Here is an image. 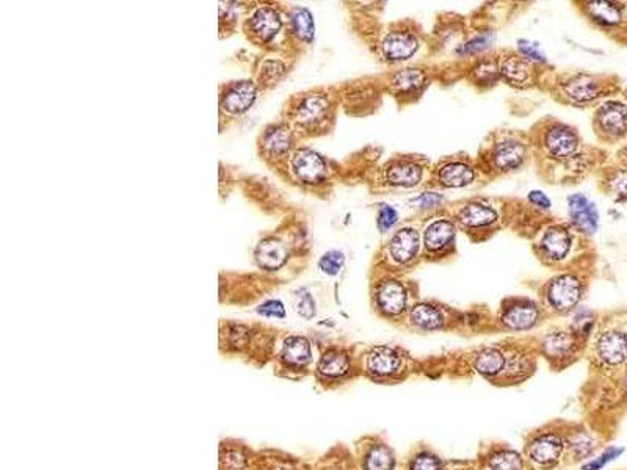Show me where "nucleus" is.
<instances>
[{
	"mask_svg": "<svg viewBox=\"0 0 627 470\" xmlns=\"http://www.w3.org/2000/svg\"><path fill=\"white\" fill-rule=\"evenodd\" d=\"M492 41H494L492 33H483L480 36H475V38L467 41L466 44H463L460 49H458V53H460V55H470V53H477L480 51L486 49V47H490Z\"/></svg>",
	"mask_w": 627,
	"mask_h": 470,
	"instance_id": "e433bc0d",
	"label": "nucleus"
},
{
	"mask_svg": "<svg viewBox=\"0 0 627 470\" xmlns=\"http://www.w3.org/2000/svg\"><path fill=\"white\" fill-rule=\"evenodd\" d=\"M293 171L303 182L317 184L327 176V164L317 153L304 149L295 154Z\"/></svg>",
	"mask_w": 627,
	"mask_h": 470,
	"instance_id": "20e7f679",
	"label": "nucleus"
},
{
	"mask_svg": "<svg viewBox=\"0 0 627 470\" xmlns=\"http://www.w3.org/2000/svg\"><path fill=\"white\" fill-rule=\"evenodd\" d=\"M598 351L607 364H623L627 359V336L621 331H607L599 337Z\"/></svg>",
	"mask_w": 627,
	"mask_h": 470,
	"instance_id": "423d86ee",
	"label": "nucleus"
},
{
	"mask_svg": "<svg viewBox=\"0 0 627 470\" xmlns=\"http://www.w3.org/2000/svg\"><path fill=\"white\" fill-rule=\"evenodd\" d=\"M367 365H369V370L375 373V375H390V373L397 372V369L400 367V358L394 349L388 347H378L372 349L369 358H367Z\"/></svg>",
	"mask_w": 627,
	"mask_h": 470,
	"instance_id": "dca6fc26",
	"label": "nucleus"
},
{
	"mask_svg": "<svg viewBox=\"0 0 627 470\" xmlns=\"http://www.w3.org/2000/svg\"><path fill=\"white\" fill-rule=\"evenodd\" d=\"M610 185L613 193L619 198V200H627V171L615 174Z\"/></svg>",
	"mask_w": 627,
	"mask_h": 470,
	"instance_id": "49530a36",
	"label": "nucleus"
},
{
	"mask_svg": "<svg viewBox=\"0 0 627 470\" xmlns=\"http://www.w3.org/2000/svg\"><path fill=\"white\" fill-rule=\"evenodd\" d=\"M297 311H298L300 315L304 317V318H312L314 317V313H316V303H314V299H312V297H311L309 293L301 295V297L298 298Z\"/></svg>",
	"mask_w": 627,
	"mask_h": 470,
	"instance_id": "a18cd8bd",
	"label": "nucleus"
},
{
	"mask_svg": "<svg viewBox=\"0 0 627 470\" xmlns=\"http://www.w3.org/2000/svg\"><path fill=\"white\" fill-rule=\"evenodd\" d=\"M577 135L574 130H571L565 125H556L549 130L546 137V146L549 153L556 157H568L577 149Z\"/></svg>",
	"mask_w": 627,
	"mask_h": 470,
	"instance_id": "9d476101",
	"label": "nucleus"
},
{
	"mask_svg": "<svg viewBox=\"0 0 627 470\" xmlns=\"http://www.w3.org/2000/svg\"><path fill=\"white\" fill-rule=\"evenodd\" d=\"M419 49V41L413 33L403 32H390L383 41V55L390 60V62H402L413 57Z\"/></svg>",
	"mask_w": 627,
	"mask_h": 470,
	"instance_id": "39448f33",
	"label": "nucleus"
},
{
	"mask_svg": "<svg viewBox=\"0 0 627 470\" xmlns=\"http://www.w3.org/2000/svg\"><path fill=\"white\" fill-rule=\"evenodd\" d=\"M499 68H496L494 63H481L477 69H475V77H477L479 82L483 83H492L496 78L499 77Z\"/></svg>",
	"mask_w": 627,
	"mask_h": 470,
	"instance_id": "58836bf2",
	"label": "nucleus"
},
{
	"mask_svg": "<svg viewBox=\"0 0 627 470\" xmlns=\"http://www.w3.org/2000/svg\"><path fill=\"white\" fill-rule=\"evenodd\" d=\"M499 72L511 85H526L530 82V66L516 55L505 57L499 66Z\"/></svg>",
	"mask_w": 627,
	"mask_h": 470,
	"instance_id": "aec40b11",
	"label": "nucleus"
},
{
	"mask_svg": "<svg viewBox=\"0 0 627 470\" xmlns=\"http://www.w3.org/2000/svg\"><path fill=\"white\" fill-rule=\"evenodd\" d=\"M460 220L470 227H483L497 220L496 210L485 204L472 202L464 206L460 212Z\"/></svg>",
	"mask_w": 627,
	"mask_h": 470,
	"instance_id": "5701e85b",
	"label": "nucleus"
},
{
	"mask_svg": "<svg viewBox=\"0 0 627 470\" xmlns=\"http://www.w3.org/2000/svg\"><path fill=\"white\" fill-rule=\"evenodd\" d=\"M406 290L400 282L386 281L379 286L378 290V304L381 311L389 315H399L406 307Z\"/></svg>",
	"mask_w": 627,
	"mask_h": 470,
	"instance_id": "6e6552de",
	"label": "nucleus"
},
{
	"mask_svg": "<svg viewBox=\"0 0 627 470\" xmlns=\"http://www.w3.org/2000/svg\"><path fill=\"white\" fill-rule=\"evenodd\" d=\"M596 123L607 137H624L627 134V107L617 101L607 102L596 114Z\"/></svg>",
	"mask_w": 627,
	"mask_h": 470,
	"instance_id": "f03ea898",
	"label": "nucleus"
},
{
	"mask_svg": "<svg viewBox=\"0 0 627 470\" xmlns=\"http://www.w3.org/2000/svg\"><path fill=\"white\" fill-rule=\"evenodd\" d=\"M504 367H505L504 354L496 348L481 349L477 354V358H475V369L488 376L497 375V373L504 370Z\"/></svg>",
	"mask_w": 627,
	"mask_h": 470,
	"instance_id": "cd10ccee",
	"label": "nucleus"
},
{
	"mask_svg": "<svg viewBox=\"0 0 627 470\" xmlns=\"http://www.w3.org/2000/svg\"><path fill=\"white\" fill-rule=\"evenodd\" d=\"M569 216L572 225L583 234L592 235L598 231L599 214L594 204L583 195H572L568 198Z\"/></svg>",
	"mask_w": 627,
	"mask_h": 470,
	"instance_id": "7ed1b4c3",
	"label": "nucleus"
},
{
	"mask_svg": "<svg viewBox=\"0 0 627 470\" xmlns=\"http://www.w3.org/2000/svg\"><path fill=\"white\" fill-rule=\"evenodd\" d=\"M563 450V444L557 436H541L530 445V458L541 466L556 462Z\"/></svg>",
	"mask_w": 627,
	"mask_h": 470,
	"instance_id": "4468645a",
	"label": "nucleus"
},
{
	"mask_svg": "<svg viewBox=\"0 0 627 470\" xmlns=\"http://www.w3.org/2000/svg\"><path fill=\"white\" fill-rule=\"evenodd\" d=\"M348 367L350 363L345 354L339 351H328L322 358L320 364H318V370H320V373L325 376L337 378L345 375L348 372Z\"/></svg>",
	"mask_w": 627,
	"mask_h": 470,
	"instance_id": "7c9ffc66",
	"label": "nucleus"
},
{
	"mask_svg": "<svg viewBox=\"0 0 627 470\" xmlns=\"http://www.w3.org/2000/svg\"><path fill=\"white\" fill-rule=\"evenodd\" d=\"M394 469V455L384 445L373 447L366 458V470H392Z\"/></svg>",
	"mask_w": 627,
	"mask_h": 470,
	"instance_id": "473e14b6",
	"label": "nucleus"
},
{
	"mask_svg": "<svg viewBox=\"0 0 627 470\" xmlns=\"http://www.w3.org/2000/svg\"><path fill=\"white\" fill-rule=\"evenodd\" d=\"M526 160V148L517 141H504L494 149V165L502 171L516 170Z\"/></svg>",
	"mask_w": 627,
	"mask_h": 470,
	"instance_id": "9b49d317",
	"label": "nucleus"
},
{
	"mask_svg": "<svg viewBox=\"0 0 627 470\" xmlns=\"http://www.w3.org/2000/svg\"><path fill=\"white\" fill-rule=\"evenodd\" d=\"M588 11L594 21L604 26H617L623 19V10L617 3L612 2H590Z\"/></svg>",
	"mask_w": 627,
	"mask_h": 470,
	"instance_id": "c85d7f7f",
	"label": "nucleus"
},
{
	"mask_svg": "<svg viewBox=\"0 0 627 470\" xmlns=\"http://www.w3.org/2000/svg\"><path fill=\"white\" fill-rule=\"evenodd\" d=\"M621 453V450H617V449H610L608 451H605L604 455L602 456H599V460H596V461H592L590 464H587V466H583V470H599L602 466H604L605 462H608V461H612L615 456H618Z\"/></svg>",
	"mask_w": 627,
	"mask_h": 470,
	"instance_id": "de8ad7c7",
	"label": "nucleus"
},
{
	"mask_svg": "<svg viewBox=\"0 0 627 470\" xmlns=\"http://www.w3.org/2000/svg\"><path fill=\"white\" fill-rule=\"evenodd\" d=\"M328 110V101L323 96H309L298 108V121L304 125H314L322 121Z\"/></svg>",
	"mask_w": 627,
	"mask_h": 470,
	"instance_id": "393cba45",
	"label": "nucleus"
},
{
	"mask_svg": "<svg viewBox=\"0 0 627 470\" xmlns=\"http://www.w3.org/2000/svg\"><path fill=\"white\" fill-rule=\"evenodd\" d=\"M541 248L549 257L560 261V259H563L568 254V251L571 248L569 232L558 226L551 227L541 240Z\"/></svg>",
	"mask_w": 627,
	"mask_h": 470,
	"instance_id": "2eb2a0df",
	"label": "nucleus"
},
{
	"mask_svg": "<svg viewBox=\"0 0 627 470\" xmlns=\"http://www.w3.org/2000/svg\"><path fill=\"white\" fill-rule=\"evenodd\" d=\"M256 259L262 268L278 270L287 261V250L276 238L262 240L256 250Z\"/></svg>",
	"mask_w": 627,
	"mask_h": 470,
	"instance_id": "f8f14e48",
	"label": "nucleus"
},
{
	"mask_svg": "<svg viewBox=\"0 0 627 470\" xmlns=\"http://www.w3.org/2000/svg\"><path fill=\"white\" fill-rule=\"evenodd\" d=\"M519 51H521V53H522L524 57L529 58V60H532V62H538V63H544L546 62L544 53L540 51L538 44L530 43V41L521 40L519 41Z\"/></svg>",
	"mask_w": 627,
	"mask_h": 470,
	"instance_id": "ea45409f",
	"label": "nucleus"
},
{
	"mask_svg": "<svg viewBox=\"0 0 627 470\" xmlns=\"http://www.w3.org/2000/svg\"><path fill=\"white\" fill-rule=\"evenodd\" d=\"M282 71H284V68H282L281 63L268 62L264 64L262 74H268V76H271V80H275V78L280 77V74H282Z\"/></svg>",
	"mask_w": 627,
	"mask_h": 470,
	"instance_id": "8fccbe9b",
	"label": "nucleus"
},
{
	"mask_svg": "<svg viewBox=\"0 0 627 470\" xmlns=\"http://www.w3.org/2000/svg\"><path fill=\"white\" fill-rule=\"evenodd\" d=\"M282 358L292 365H304L311 360V345L304 337H289L282 348Z\"/></svg>",
	"mask_w": 627,
	"mask_h": 470,
	"instance_id": "a878e982",
	"label": "nucleus"
},
{
	"mask_svg": "<svg viewBox=\"0 0 627 470\" xmlns=\"http://www.w3.org/2000/svg\"><path fill=\"white\" fill-rule=\"evenodd\" d=\"M256 99V87L251 82H239L227 89L223 98V107L231 113H243Z\"/></svg>",
	"mask_w": 627,
	"mask_h": 470,
	"instance_id": "1a4fd4ad",
	"label": "nucleus"
},
{
	"mask_svg": "<svg viewBox=\"0 0 627 470\" xmlns=\"http://www.w3.org/2000/svg\"><path fill=\"white\" fill-rule=\"evenodd\" d=\"M257 312L261 313V315L278 317V318H282V317L286 315L284 306H282L281 301H275V299H273V301H267V303L262 304V306L257 309Z\"/></svg>",
	"mask_w": 627,
	"mask_h": 470,
	"instance_id": "37998d69",
	"label": "nucleus"
},
{
	"mask_svg": "<svg viewBox=\"0 0 627 470\" xmlns=\"http://www.w3.org/2000/svg\"><path fill=\"white\" fill-rule=\"evenodd\" d=\"M538 317L540 312L535 307V304L522 303L510 307V309L505 312L504 323L505 327H508L511 329H527L532 328L533 324L538 322Z\"/></svg>",
	"mask_w": 627,
	"mask_h": 470,
	"instance_id": "6ab92c4d",
	"label": "nucleus"
},
{
	"mask_svg": "<svg viewBox=\"0 0 627 470\" xmlns=\"http://www.w3.org/2000/svg\"><path fill=\"white\" fill-rule=\"evenodd\" d=\"M582 297V284L576 276L563 275L549 286L547 298L558 311H569Z\"/></svg>",
	"mask_w": 627,
	"mask_h": 470,
	"instance_id": "f257e3e1",
	"label": "nucleus"
},
{
	"mask_svg": "<svg viewBox=\"0 0 627 470\" xmlns=\"http://www.w3.org/2000/svg\"><path fill=\"white\" fill-rule=\"evenodd\" d=\"M474 176L472 168L466 164H460V162L444 165L438 173L439 184L449 186V189H460V186L472 184Z\"/></svg>",
	"mask_w": 627,
	"mask_h": 470,
	"instance_id": "f3484780",
	"label": "nucleus"
},
{
	"mask_svg": "<svg viewBox=\"0 0 627 470\" xmlns=\"http://www.w3.org/2000/svg\"><path fill=\"white\" fill-rule=\"evenodd\" d=\"M252 30L262 40L268 41L280 32L281 19L280 15L273 8H259L251 19Z\"/></svg>",
	"mask_w": 627,
	"mask_h": 470,
	"instance_id": "412c9836",
	"label": "nucleus"
},
{
	"mask_svg": "<svg viewBox=\"0 0 627 470\" xmlns=\"http://www.w3.org/2000/svg\"><path fill=\"white\" fill-rule=\"evenodd\" d=\"M626 389H627V375H626Z\"/></svg>",
	"mask_w": 627,
	"mask_h": 470,
	"instance_id": "3c124183",
	"label": "nucleus"
},
{
	"mask_svg": "<svg viewBox=\"0 0 627 470\" xmlns=\"http://www.w3.org/2000/svg\"><path fill=\"white\" fill-rule=\"evenodd\" d=\"M265 146L273 154H281L291 148V134L284 128H276L265 137Z\"/></svg>",
	"mask_w": 627,
	"mask_h": 470,
	"instance_id": "f704fd0d",
	"label": "nucleus"
},
{
	"mask_svg": "<svg viewBox=\"0 0 627 470\" xmlns=\"http://www.w3.org/2000/svg\"><path fill=\"white\" fill-rule=\"evenodd\" d=\"M571 449L577 456H587L592 453L593 442L592 439L585 435H577L571 439Z\"/></svg>",
	"mask_w": 627,
	"mask_h": 470,
	"instance_id": "a19ab883",
	"label": "nucleus"
},
{
	"mask_svg": "<svg viewBox=\"0 0 627 470\" xmlns=\"http://www.w3.org/2000/svg\"><path fill=\"white\" fill-rule=\"evenodd\" d=\"M411 322L424 329H438L443 327L444 318L435 306L422 303L413 307Z\"/></svg>",
	"mask_w": 627,
	"mask_h": 470,
	"instance_id": "bb28decb",
	"label": "nucleus"
},
{
	"mask_svg": "<svg viewBox=\"0 0 627 470\" xmlns=\"http://www.w3.org/2000/svg\"><path fill=\"white\" fill-rule=\"evenodd\" d=\"M491 470H522V460L516 451H499L490 460Z\"/></svg>",
	"mask_w": 627,
	"mask_h": 470,
	"instance_id": "72a5a7b5",
	"label": "nucleus"
},
{
	"mask_svg": "<svg viewBox=\"0 0 627 470\" xmlns=\"http://www.w3.org/2000/svg\"><path fill=\"white\" fill-rule=\"evenodd\" d=\"M529 201L532 202V204H535V206L541 207V209H549V207H551V201H549V198L542 191H536V190L530 191L529 193Z\"/></svg>",
	"mask_w": 627,
	"mask_h": 470,
	"instance_id": "09e8293b",
	"label": "nucleus"
},
{
	"mask_svg": "<svg viewBox=\"0 0 627 470\" xmlns=\"http://www.w3.org/2000/svg\"><path fill=\"white\" fill-rule=\"evenodd\" d=\"M392 88L399 93H405V94H413L415 92H420L422 88L425 87L427 83V76L424 71L420 69H405L397 72V74L392 77Z\"/></svg>",
	"mask_w": 627,
	"mask_h": 470,
	"instance_id": "b1692460",
	"label": "nucleus"
},
{
	"mask_svg": "<svg viewBox=\"0 0 627 470\" xmlns=\"http://www.w3.org/2000/svg\"><path fill=\"white\" fill-rule=\"evenodd\" d=\"M397 218H399V215H397V210L394 207L383 206L381 209H379V212H378V227H379V231H381V232L389 231V229L397 223Z\"/></svg>",
	"mask_w": 627,
	"mask_h": 470,
	"instance_id": "4c0bfd02",
	"label": "nucleus"
},
{
	"mask_svg": "<svg viewBox=\"0 0 627 470\" xmlns=\"http://www.w3.org/2000/svg\"><path fill=\"white\" fill-rule=\"evenodd\" d=\"M343 262H345V257H343L341 251H329L320 259L318 267H320L325 275L334 276L339 273L341 268L343 267Z\"/></svg>",
	"mask_w": 627,
	"mask_h": 470,
	"instance_id": "c9c22d12",
	"label": "nucleus"
},
{
	"mask_svg": "<svg viewBox=\"0 0 627 470\" xmlns=\"http://www.w3.org/2000/svg\"><path fill=\"white\" fill-rule=\"evenodd\" d=\"M422 179V168L409 160L395 162L388 171H386V180L394 186H414L420 182Z\"/></svg>",
	"mask_w": 627,
	"mask_h": 470,
	"instance_id": "ddd939ff",
	"label": "nucleus"
},
{
	"mask_svg": "<svg viewBox=\"0 0 627 470\" xmlns=\"http://www.w3.org/2000/svg\"><path fill=\"white\" fill-rule=\"evenodd\" d=\"M291 17L293 30L297 32L300 38L304 41H311L314 38V32H316V26H314V17L311 15V11L306 8H293Z\"/></svg>",
	"mask_w": 627,
	"mask_h": 470,
	"instance_id": "2f4dec72",
	"label": "nucleus"
},
{
	"mask_svg": "<svg viewBox=\"0 0 627 470\" xmlns=\"http://www.w3.org/2000/svg\"><path fill=\"white\" fill-rule=\"evenodd\" d=\"M565 93L574 102H590L601 93L599 83L590 76H578L565 85Z\"/></svg>",
	"mask_w": 627,
	"mask_h": 470,
	"instance_id": "a211bd4d",
	"label": "nucleus"
},
{
	"mask_svg": "<svg viewBox=\"0 0 627 470\" xmlns=\"http://www.w3.org/2000/svg\"><path fill=\"white\" fill-rule=\"evenodd\" d=\"M419 251V235L414 229H400L399 232H395L394 237L390 240L389 252L392 259L399 263H406L414 259Z\"/></svg>",
	"mask_w": 627,
	"mask_h": 470,
	"instance_id": "0eeeda50",
	"label": "nucleus"
},
{
	"mask_svg": "<svg viewBox=\"0 0 627 470\" xmlns=\"http://www.w3.org/2000/svg\"><path fill=\"white\" fill-rule=\"evenodd\" d=\"M572 347H574V340L568 333H552L549 334L544 342H542V348L544 353L551 358H563L566 354L571 353Z\"/></svg>",
	"mask_w": 627,
	"mask_h": 470,
	"instance_id": "c756f323",
	"label": "nucleus"
},
{
	"mask_svg": "<svg viewBox=\"0 0 627 470\" xmlns=\"http://www.w3.org/2000/svg\"><path fill=\"white\" fill-rule=\"evenodd\" d=\"M411 470H443L441 462L433 455H420L411 462Z\"/></svg>",
	"mask_w": 627,
	"mask_h": 470,
	"instance_id": "79ce46f5",
	"label": "nucleus"
},
{
	"mask_svg": "<svg viewBox=\"0 0 627 470\" xmlns=\"http://www.w3.org/2000/svg\"><path fill=\"white\" fill-rule=\"evenodd\" d=\"M455 235V226L447 220H438L431 223L425 231V246L430 251L443 250Z\"/></svg>",
	"mask_w": 627,
	"mask_h": 470,
	"instance_id": "4be33fe9",
	"label": "nucleus"
},
{
	"mask_svg": "<svg viewBox=\"0 0 627 470\" xmlns=\"http://www.w3.org/2000/svg\"><path fill=\"white\" fill-rule=\"evenodd\" d=\"M443 201H444V198L441 195H438V193H424V195L415 198L413 204L419 206V209H433V207L439 206Z\"/></svg>",
	"mask_w": 627,
	"mask_h": 470,
	"instance_id": "c03bdc74",
	"label": "nucleus"
}]
</instances>
